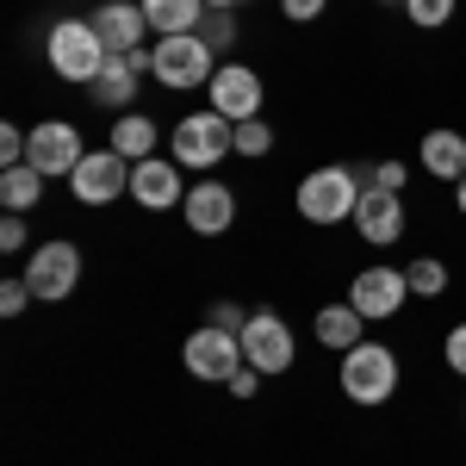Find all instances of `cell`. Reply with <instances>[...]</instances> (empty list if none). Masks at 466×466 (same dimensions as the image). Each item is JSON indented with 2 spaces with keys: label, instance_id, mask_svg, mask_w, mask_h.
<instances>
[{
  "label": "cell",
  "instance_id": "836d02e7",
  "mask_svg": "<svg viewBox=\"0 0 466 466\" xmlns=\"http://www.w3.org/2000/svg\"><path fill=\"white\" fill-rule=\"evenodd\" d=\"M373 187L398 193V187H404V162H380V168H373Z\"/></svg>",
  "mask_w": 466,
  "mask_h": 466
},
{
  "label": "cell",
  "instance_id": "8fae6325",
  "mask_svg": "<svg viewBox=\"0 0 466 466\" xmlns=\"http://www.w3.org/2000/svg\"><path fill=\"white\" fill-rule=\"evenodd\" d=\"M81 156H87V144H81V131H75L69 118H44V125L32 131V144H25V162H32L44 180L75 175V168H81Z\"/></svg>",
  "mask_w": 466,
  "mask_h": 466
},
{
  "label": "cell",
  "instance_id": "3957f363",
  "mask_svg": "<svg viewBox=\"0 0 466 466\" xmlns=\"http://www.w3.org/2000/svg\"><path fill=\"white\" fill-rule=\"evenodd\" d=\"M336 386L355 398V404H386V398L398 392V355L386 342H355V349L342 355Z\"/></svg>",
  "mask_w": 466,
  "mask_h": 466
},
{
  "label": "cell",
  "instance_id": "5b68a950",
  "mask_svg": "<svg viewBox=\"0 0 466 466\" xmlns=\"http://www.w3.org/2000/svg\"><path fill=\"white\" fill-rule=\"evenodd\" d=\"M168 144H175V162H180V168H218V162L237 149V125H230L224 112L206 106V112H187V118L175 125V137H168Z\"/></svg>",
  "mask_w": 466,
  "mask_h": 466
},
{
  "label": "cell",
  "instance_id": "7402d4cb",
  "mask_svg": "<svg viewBox=\"0 0 466 466\" xmlns=\"http://www.w3.org/2000/svg\"><path fill=\"white\" fill-rule=\"evenodd\" d=\"M37 199H44V175H37L32 162L0 168V206H6V212H32Z\"/></svg>",
  "mask_w": 466,
  "mask_h": 466
},
{
  "label": "cell",
  "instance_id": "7a4b0ae2",
  "mask_svg": "<svg viewBox=\"0 0 466 466\" xmlns=\"http://www.w3.org/2000/svg\"><path fill=\"white\" fill-rule=\"evenodd\" d=\"M360 193H367V187L355 180V168L336 162V168H311V175L299 180L292 199H299V218H305V224H342V218H355Z\"/></svg>",
  "mask_w": 466,
  "mask_h": 466
},
{
  "label": "cell",
  "instance_id": "ffe728a7",
  "mask_svg": "<svg viewBox=\"0 0 466 466\" xmlns=\"http://www.w3.org/2000/svg\"><path fill=\"white\" fill-rule=\"evenodd\" d=\"M112 149L137 168V162H149V149H156V118L149 112H118V125H112Z\"/></svg>",
  "mask_w": 466,
  "mask_h": 466
},
{
  "label": "cell",
  "instance_id": "e0dca14e",
  "mask_svg": "<svg viewBox=\"0 0 466 466\" xmlns=\"http://www.w3.org/2000/svg\"><path fill=\"white\" fill-rule=\"evenodd\" d=\"M149 75V50H131V56H106V69H100V81L87 87L100 106L112 112H137V81Z\"/></svg>",
  "mask_w": 466,
  "mask_h": 466
},
{
  "label": "cell",
  "instance_id": "5bb4252c",
  "mask_svg": "<svg viewBox=\"0 0 466 466\" xmlns=\"http://www.w3.org/2000/svg\"><path fill=\"white\" fill-rule=\"evenodd\" d=\"M212 112H224L230 125H243V118H261V75L243 69V63H218L212 75Z\"/></svg>",
  "mask_w": 466,
  "mask_h": 466
},
{
  "label": "cell",
  "instance_id": "4316f807",
  "mask_svg": "<svg viewBox=\"0 0 466 466\" xmlns=\"http://www.w3.org/2000/svg\"><path fill=\"white\" fill-rule=\"evenodd\" d=\"M25 144H32V131L0 125V168H19V162H25Z\"/></svg>",
  "mask_w": 466,
  "mask_h": 466
},
{
  "label": "cell",
  "instance_id": "603a6c76",
  "mask_svg": "<svg viewBox=\"0 0 466 466\" xmlns=\"http://www.w3.org/2000/svg\"><path fill=\"white\" fill-rule=\"evenodd\" d=\"M404 280H410V299H441V292H448V261L417 255V261L404 268Z\"/></svg>",
  "mask_w": 466,
  "mask_h": 466
},
{
  "label": "cell",
  "instance_id": "d4e9b609",
  "mask_svg": "<svg viewBox=\"0 0 466 466\" xmlns=\"http://www.w3.org/2000/svg\"><path fill=\"white\" fill-rule=\"evenodd\" d=\"M454 6H461V0H404V13H410L417 32H441V25L454 19Z\"/></svg>",
  "mask_w": 466,
  "mask_h": 466
},
{
  "label": "cell",
  "instance_id": "8d00e7d4",
  "mask_svg": "<svg viewBox=\"0 0 466 466\" xmlns=\"http://www.w3.org/2000/svg\"><path fill=\"white\" fill-rule=\"evenodd\" d=\"M380 6H392V0H380ZM398 6H404V0H398Z\"/></svg>",
  "mask_w": 466,
  "mask_h": 466
},
{
  "label": "cell",
  "instance_id": "2e32d148",
  "mask_svg": "<svg viewBox=\"0 0 466 466\" xmlns=\"http://www.w3.org/2000/svg\"><path fill=\"white\" fill-rule=\"evenodd\" d=\"M404 199L398 193H386V187H367L360 193V206H355V230H360V243H373V249H392L398 237H404Z\"/></svg>",
  "mask_w": 466,
  "mask_h": 466
},
{
  "label": "cell",
  "instance_id": "f1b7e54d",
  "mask_svg": "<svg viewBox=\"0 0 466 466\" xmlns=\"http://www.w3.org/2000/svg\"><path fill=\"white\" fill-rule=\"evenodd\" d=\"M441 360H448V373H461L466 380V323L448 329V342H441Z\"/></svg>",
  "mask_w": 466,
  "mask_h": 466
},
{
  "label": "cell",
  "instance_id": "d6986e66",
  "mask_svg": "<svg viewBox=\"0 0 466 466\" xmlns=\"http://www.w3.org/2000/svg\"><path fill=\"white\" fill-rule=\"evenodd\" d=\"M144 19H149V32H162V37H187V32H199L206 0H144Z\"/></svg>",
  "mask_w": 466,
  "mask_h": 466
},
{
  "label": "cell",
  "instance_id": "ba28073f",
  "mask_svg": "<svg viewBox=\"0 0 466 466\" xmlns=\"http://www.w3.org/2000/svg\"><path fill=\"white\" fill-rule=\"evenodd\" d=\"M349 305H355L367 323L398 318V311L410 305V280H404V268H360L355 280H349Z\"/></svg>",
  "mask_w": 466,
  "mask_h": 466
},
{
  "label": "cell",
  "instance_id": "d6a6232c",
  "mask_svg": "<svg viewBox=\"0 0 466 466\" xmlns=\"http://www.w3.org/2000/svg\"><path fill=\"white\" fill-rule=\"evenodd\" d=\"M261 380H268V373H255L249 360H243V367H237V380H230V392H237V398H255V392H261Z\"/></svg>",
  "mask_w": 466,
  "mask_h": 466
},
{
  "label": "cell",
  "instance_id": "8992f818",
  "mask_svg": "<svg viewBox=\"0 0 466 466\" xmlns=\"http://www.w3.org/2000/svg\"><path fill=\"white\" fill-rule=\"evenodd\" d=\"M180 360H187V373H193V380H206V386H230V380H237V367H243V336L206 323V329H193V336H187Z\"/></svg>",
  "mask_w": 466,
  "mask_h": 466
},
{
  "label": "cell",
  "instance_id": "7c38bea8",
  "mask_svg": "<svg viewBox=\"0 0 466 466\" xmlns=\"http://www.w3.org/2000/svg\"><path fill=\"white\" fill-rule=\"evenodd\" d=\"M180 212H187V230H193V237H224V230L237 224V187H224V180H193L187 199H180Z\"/></svg>",
  "mask_w": 466,
  "mask_h": 466
},
{
  "label": "cell",
  "instance_id": "6da1fadb",
  "mask_svg": "<svg viewBox=\"0 0 466 466\" xmlns=\"http://www.w3.org/2000/svg\"><path fill=\"white\" fill-rule=\"evenodd\" d=\"M44 56H50V69L63 75V81H75V87H94L112 50L100 44V32H94L87 19H56V25H50V37H44Z\"/></svg>",
  "mask_w": 466,
  "mask_h": 466
},
{
  "label": "cell",
  "instance_id": "484cf974",
  "mask_svg": "<svg viewBox=\"0 0 466 466\" xmlns=\"http://www.w3.org/2000/svg\"><path fill=\"white\" fill-rule=\"evenodd\" d=\"M268 149H274V131L261 118H243L237 125V156H268Z\"/></svg>",
  "mask_w": 466,
  "mask_h": 466
},
{
  "label": "cell",
  "instance_id": "d590c367",
  "mask_svg": "<svg viewBox=\"0 0 466 466\" xmlns=\"http://www.w3.org/2000/svg\"><path fill=\"white\" fill-rule=\"evenodd\" d=\"M454 206H461V218H466V175L454 180Z\"/></svg>",
  "mask_w": 466,
  "mask_h": 466
},
{
  "label": "cell",
  "instance_id": "277c9868",
  "mask_svg": "<svg viewBox=\"0 0 466 466\" xmlns=\"http://www.w3.org/2000/svg\"><path fill=\"white\" fill-rule=\"evenodd\" d=\"M149 75H156L162 87H175V94H187V87H212L218 56L199 44V32H187V37H156V50H149Z\"/></svg>",
  "mask_w": 466,
  "mask_h": 466
},
{
  "label": "cell",
  "instance_id": "1f68e13d",
  "mask_svg": "<svg viewBox=\"0 0 466 466\" xmlns=\"http://www.w3.org/2000/svg\"><path fill=\"white\" fill-rule=\"evenodd\" d=\"M212 323H218V329H237V336H243V323H249V311L224 299V305H212Z\"/></svg>",
  "mask_w": 466,
  "mask_h": 466
},
{
  "label": "cell",
  "instance_id": "9a60e30c",
  "mask_svg": "<svg viewBox=\"0 0 466 466\" xmlns=\"http://www.w3.org/2000/svg\"><path fill=\"white\" fill-rule=\"evenodd\" d=\"M87 25L100 32V44H106L112 56H131V50H144V32H149L144 0H100Z\"/></svg>",
  "mask_w": 466,
  "mask_h": 466
},
{
  "label": "cell",
  "instance_id": "cb8c5ba5",
  "mask_svg": "<svg viewBox=\"0 0 466 466\" xmlns=\"http://www.w3.org/2000/svg\"><path fill=\"white\" fill-rule=\"evenodd\" d=\"M199 44H206L212 56H224V50L237 44V13H218V6H206V19H199Z\"/></svg>",
  "mask_w": 466,
  "mask_h": 466
},
{
  "label": "cell",
  "instance_id": "ac0fdd59",
  "mask_svg": "<svg viewBox=\"0 0 466 466\" xmlns=\"http://www.w3.org/2000/svg\"><path fill=\"white\" fill-rule=\"evenodd\" d=\"M417 162H423L435 180H461L466 175V137H461V131H448V125H435L430 137L417 144Z\"/></svg>",
  "mask_w": 466,
  "mask_h": 466
},
{
  "label": "cell",
  "instance_id": "9c48e42d",
  "mask_svg": "<svg viewBox=\"0 0 466 466\" xmlns=\"http://www.w3.org/2000/svg\"><path fill=\"white\" fill-rule=\"evenodd\" d=\"M69 187H75L81 206H112V199L131 193V162H125L118 149H87L81 168L69 175Z\"/></svg>",
  "mask_w": 466,
  "mask_h": 466
},
{
  "label": "cell",
  "instance_id": "52a82bcc",
  "mask_svg": "<svg viewBox=\"0 0 466 466\" xmlns=\"http://www.w3.org/2000/svg\"><path fill=\"white\" fill-rule=\"evenodd\" d=\"M25 287H32L37 305H56V299H69L75 287H81V249L75 243H37L32 255H25Z\"/></svg>",
  "mask_w": 466,
  "mask_h": 466
},
{
  "label": "cell",
  "instance_id": "44dd1931",
  "mask_svg": "<svg viewBox=\"0 0 466 466\" xmlns=\"http://www.w3.org/2000/svg\"><path fill=\"white\" fill-rule=\"evenodd\" d=\"M360 323H367V318H360L355 305H323V311H318V342H323V349H336V355H349L355 342H367Z\"/></svg>",
  "mask_w": 466,
  "mask_h": 466
},
{
  "label": "cell",
  "instance_id": "4fadbf2b",
  "mask_svg": "<svg viewBox=\"0 0 466 466\" xmlns=\"http://www.w3.org/2000/svg\"><path fill=\"white\" fill-rule=\"evenodd\" d=\"M131 199L144 206V212H175L180 199H187V168H180L175 156L162 162V156H149L131 168Z\"/></svg>",
  "mask_w": 466,
  "mask_h": 466
},
{
  "label": "cell",
  "instance_id": "e575fe53",
  "mask_svg": "<svg viewBox=\"0 0 466 466\" xmlns=\"http://www.w3.org/2000/svg\"><path fill=\"white\" fill-rule=\"evenodd\" d=\"M206 6H218V13H237V6H249V0H206Z\"/></svg>",
  "mask_w": 466,
  "mask_h": 466
},
{
  "label": "cell",
  "instance_id": "83f0119b",
  "mask_svg": "<svg viewBox=\"0 0 466 466\" xmlns=\"http://www.w3.org/2000/svg\"><path fill=\"white\" fill-rule=\"evenodd\" d=\"M25 305H32V287H25V274H19V280H0V318L13 323L19 311H25Z\"/></svg>",
  "mask_w": 466,
  "mask_h": 466
},
{
  "label": "cell",
  "instance_id": "f546056e",
  "mask_svg": "<svg viewBox=\"0 0 466 466\" xmlns=\"http://www.w3.org/2000/svg\"><path fill=\"white\" fill-rule=\"evenodd\" d=\"M323 6H329V0H280V13H287L292 25H311V19H323Z\"/></svg>",
  "mask_w": 466,
  "mask_h": 466
},
{
  "label": "cell",
  "instance_id": "4dcf8cb0",
  "mask_svg": "<svg viewBox=\"0 0 466 466\" xmlns=\"http://www.w3.org/2000/svg\"><path fill=\"white\" fill-rule=\"evenodd\" d=\"M19 218H25V212H6V224H0V249H6V255L25 249V224H19Z\"/></svg>",
  "mask_w": 466,
  "mask_h": 466
},
{
  "label": "cell",
  "instance_id": "30bf717a",
  "mask_svg": "<svg viewBox=\"0 0 466 466\" xmlns=\"http://www.w3.org/2000/svg\"><path fill=\"white\" fill-rule=\"evenodd\" d=\"M243 360H249L255 373H292L299 349H292L287 318H274V311H249V323H243Z\"/></svg>",
  "mask_w": 466,
  "mask_h": 466
}]
</instances>
